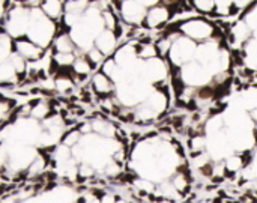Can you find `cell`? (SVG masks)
Segmentation results:
<instances>
[{"mask_svg":"<svg viewBox=\"0 0 257 203\" xmlns=\"http://www.w3.org/2000/svg\"><path fill=\"white\" fill-rule=\"evenodd\" d=\"M57 35V21L48 18L41 8H30V26L27 35L33 42L50 50Z\"/></svg>","mask_w":257,"mask_h":203,"instance_id":"cell-1","label":"cell"},{"mask_svg":"<svg viewBox=\"0 0 257 203\" xmlns=\"http://www.w3.org/2000/svg\"><path fill=\"white\" fill-rule=\"evenodd\" d=\"M176 24L182 35L188 36L190 39L196 41L197 44L209 41V39L221 41L217 35L224 33V32H220V27L217 24H214L211 20H208V17H203V15H194V17H191L182 23H176Z\"/></svg>","mask_w":257,"mask_h":203,"instance_id":"cell-2","label":"cell"},{"mask_svg":"<svg viewBox=\"0 0 257 203\" xmlns=\"http://www.w3.org/2000/svg\"><path fill=\"white\" fill-rule=\"evenodd\" d=\"M30 26V8L14 3L11 9L2 15V30L12 38L26 36Z\"/></svg>","mask_w":257,"mask_h":203,"instance_id":"cell-3","label":"cell"},{"mask_svg":"<svg viewBox=\"0 0 257 203\" xmlns=\"http://www.w3.org/2000/svg\"><path fill=\"white\" fill-rule=\"evenodd\" d=\"M173 38V44L167 57V62L176 66H184L185 63L194 60L196 57V50H197V42L190 39L188 36L182 35L179 30L167 33Z\"/></svg>","mask_w":257,"mask_h":203,"instance_id":"cell-4","label":"cell"},{"mask_svg":"<svg viewBox=\"0 0 257 203\" xmlns=\"http://www.w3.org/2000/svg\"><path fill=\"white\" fill-rule=\"evenodd\" d=\"M172 20H173L172 9L169 8L167 3L160 2L157 5L148 8L143 26L149 30H161L163 32L169 26V23H172Z\"/></svg>","mask_w":257,"mask_h":203,"instance_id":"cell-5","label":"cell"},{"mask_svg":"<svg viewBox=\"0 0 257 203\" xmlns=\"http://www.w3.org/2000/svg\"><path fill=\"white\" fill-rule=\"evenodd\" d=\"M181 77L187 86H194V87L205 86L211 83L214 78V75L208 71V68L199 63L197 60H191L184 66H181Z\"/></svg>","mask_w":257,"mask_h":203,"instance_id":"cell-6","label":"cell"},{"mask_svg":"<svg viewBox=\"0 0 257 203\" xmlns=\"http://www.w3.org/2000/svg\"><path fill=\"white\" fill-rule=\"evenodd\" d=\"M148 12V6L140 3L139 0H122L119 17L122 21L133 26H143L145 17Z\"/></svg>","mask_w":257,"mask_h":203,"instance_id":"cell-7","label":"cell"},{"mask_svg":"<svg viewBox=\"0 0 257 203\" xmlns=\"http://www.w3.org/2000/svg\"><path fill=\"white\" fill-rule=\"evenodd\" d=\"M14 42H15V51L18 54H21L29 63H36L47 53L45 48H42L41 45H38L36 42H33L29 36L14 38Z\"/></svg>","mask_w":257,"mask_h":203,"instance_id":"cell-8","label":"cell"},{"mask_svg":"<svg viewBox=\"0 0 257 203\" xmlns=\"http://www.w3.org/2000/svg\"><path fill=\"white\" fill-rule=\"evenodd\" d=\"M92 90L95 92L96 98H105V96H116V83L111 77H108L101 69L95 71L90 78Z\"/></svg>","mask_w":257,"mask_h":203,"instance_id":"cell-9","label":"cell"},{"mask_svg":"<svg viewBox=\"0 0 257 203\" xmlns=\"http://www.w3.org/2000/svg\"><path fill=\"white\" fill-rule=\"evenodd\" d=\"M120 45V41L116 35V32L113 30H108V29H104L95 39V47L98 50H101L107 57H111L116 50L119 48Z\"/></svg>","mask_w":257,"mask_h":203,"instance_id":"cell-10","label":"cell"},{"mask_svg":"<svg viewBox=\"0 0 257 203\" xmlns=\"http://www.w3.org/2000/svg\"><path fill=\"white\" fill-rule=\"evenodd\" d=\"M65 2L66 0H44L41 9L48 18L60 21L65 15Z\"/></svg>","mask_w":257,"mask_h":203,"instance_id":"cell-11","label":"cell"},{"mask_svg":"<svg viewBox=\"0 0 257 203\" xmlns=\"http://www.w3.org/2000/svg\"><path fill=\"white\" fill-rule=\"evenodd\" d=\"M193 9L199 14V15H203V17H217L220 18L217 9H218V3L217 0H190Z\"/></svg>","mask_w":257,"mask_h":203,"instance_id":"cell-12","label":"cell"},{"mask_svg":"<svg viewBox=\"0 0 257 203\" xmlns=\"http://www.w3.org/2000/svg\"><path fill=\"white\" fill-rule=\"evenodd\" d=\"M74 71H75V75H83V77H92V74L95 72L92 63L89 62V59L86 57V53L81 54V56H77L74 65H72Z\"/></svg>","mask_w":257,"mask_h":203,"instance_id":"cell-13","label":"cell"},{"mask_svg":"<svg viewBox=\"0 0 257 203\" xmlns=\"http://www.w3.org/2000/svg\"><path fill=\"white\" fill-rule=\"evenodd\" d=\"M0 81L2 83H17L18 84V72L12 66L9 60L2 62L0 66Z\"/></svg>","mask_w":257,"mask_h":203,"instance_id":"cell-14","label":"cell"},{"mask_svg":"<svg viewBox=\"0 0 257 203\" xmlns=\"http://www.w3.org/2000/svg\"><path fill=\"white\" fill-rule=\"evenodd\" d=\"M81 137H83L81 131L75 127V128L68 130L66 133H63V136L60 139V143L68 146V148H74V146H77L81 142Z\"/></svg>","mask_w":257,"mask_h":203,"instance_id":"cell-15","label":"cell"},{"mask_svg":"<svg viewBox=\"0 0 257 203\" xmlns=\"http://www.w3.org/2000/svg\"><path fill=\"white\" fill-rule=\"evenodd\" d=\"M86 57L89 59V62L92 63V66H93L95 71L101 69V66H102L104 62L107 60V56H105L101 50H98L96 47H92L89 51H86Z\"/></svg>","mask_w":257,"mask_h":203,"instance_id":"cell-16","label":"cell"},{"mask_svg":"<svg viewBox=\"0 0 257 203\" xmlns=\"http://www.w3.org/2000/svg\"><path fill=\"white\" fill-rule=\"evenodd\" d=\"M51 59L59 68H66V66L74 65V62L77 59V54L75 53H53Z\"/></svg>","mask_w":257,"mask_h":203,"instance_id":"cell-17","label":"cell"},{"mask_svg":"<svg viewBox=\"0 0 257 203\" xmlns=\"http://www.w3.org/2000/svg\"><path fill=\"white\" fill-rule=\"evenodd\" d=\"M117 200V194H114L113 191L111 193H107L102 199H101V203H116Z\"/></svg>","mask_w":257,"mask_h":203,"instance_id":"cell-18","label":"cell"},{"mask_svg":"<svg viewBox=\"0 0 257 203\" xmlns=\"http://www.w3.org/2000/svg\"><path fill=\"white\" fill-rule=\"evenodd\" d=\"M44 0H24V6L27 8H41Z\"/></svg>","mask_w":257,"mask_h":203,"instance_id":"cell-19","label":"cell"},{"mask_svg":"<svg viewBox=\"0 0 257 203\" xmlns=\"http://www.w3.org/2000/svg\"><path fill=\"white\" fill-rule=\"evenodd\" d=\"M164 3H172V2H175V0H163Z\"/></svg>","mask_w":257,"mask_h":203,"instance_id":"cell-20","label":"cell"}]
</instances>
